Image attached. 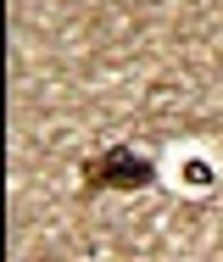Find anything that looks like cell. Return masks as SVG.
Listing matches in <instances>:
<instances>
[{"instance_id":"6da1fadb","label":"cell","mask_w":223,"mask_h":262,"mask_svg":"<svg viewBox=\"0 0 223 262\" xmlns=\"http://www.w3.org/2000/svg\"><path fill=\"white\" fill-rule=\"evenodd\" d=\"M151 184H157V162L128 145H112L84 162V190H151Z\"/></svg>"},{"instance_id":"7a4b0ae2","label":"cell","mask_w":223,"mask_h":262,"mask_svg":"<svg viewBox=\"0 0 223 262\" xmlns=\"http://www.w3.org/2000/svg\"><path fill=\"white\" fill-rule=\"evenodd\" d=\"M190 184H195V190L212 184V167H207V162H190Z\"/></svg>"}]
</instances>
